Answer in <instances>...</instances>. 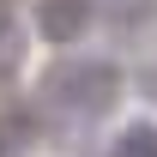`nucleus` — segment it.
<instances>
[{
	"mask_svg": "<svg viewBox=\"0 0 157 157\" xmlns=\"http://www.w3.org/2000/svg\"><path fill=\"white\" fill-rule=\"evenodd\" d=\"M48 97L73 115H103L121 97V73L109 60H67L60 73H48Z\"/></svg>",
	"mask_w": 157,
	"mask_h": 157,
	"instance_id": "obj_1",
	"label": "nucleus"
},
{
	"mask_svg": "<svg viewBox=\"0 0 157 157\" xmlns=\"http://www.w3.org/2000/svg\"><path fill=\"white\" fill-rule=\"evenodd\" d=\"M12 12H18V0H0V36L12 30Z\"/></svg>",
	"mask_w": 157,
	"mask_h": 157,
	"instance_id": "obj_5",
	"label": "nucleus"
},
{
	"mask_svg": "<svg viewBox=\"0 0 157 157\" xmlns=\"http://www.w3.org/2000/svg\"><path fill=\"white\" fill-rule=\"evenodd\" d=\"M30 139H36V115H30V109L0 115V157H24V151H30Z\"/></svg>",
	"mask_w": 157,
	"mask_h": 157,
	"instance_id": "obj_3",
	"label": "nucleus"
},
{
	"mask_svg": "<svg viewBox=\"0 0 157 157\" xmlns=\"http://www.w3.org/2000/svg\"><path fill=\"white\" fill-rule=\"evenodd\" d=\"M36 30L48 42H78L91 30V0H36Z\"/></svg>",
	"mask_w": 157,
	"mask_h": 157,
	"instance_id": "obj_2",
	"label": "nucleus"
},
{
	"mask_svg": "<svg viewBox=\"0 0 157 157\" xmlns=\"http://www.w3.org/2000/svg\"><path fill=\"white\" fill-rule=\"evenodd\" d=\"M109 157H157V127H127Z\"/></svg>",
	"mask_w": 157,
	"mask_h": 157,
	"instance_id": "obj_4",
	"label": "nucleus"
}]
</instances>
